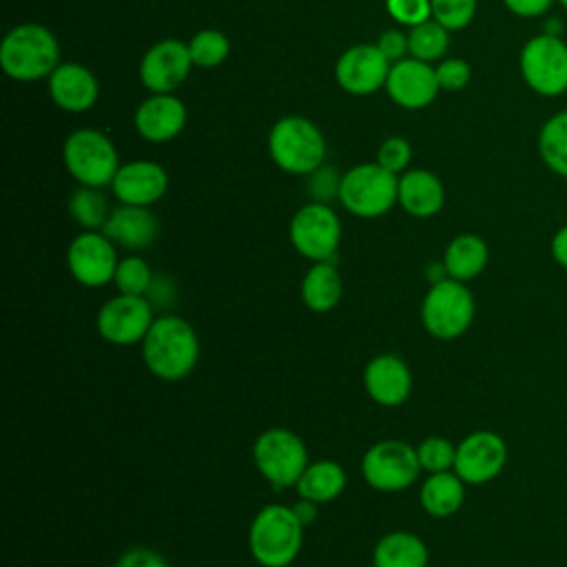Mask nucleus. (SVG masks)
I'll return each mask as SVG.
<instances>
[{
	"label": "nucleus",
	"instance_id": "aec40b11",
	"mask_svg": "<svg viewBox=\"0 0 567 567\" xmlns=\"http://www.w3.org/2000/svg\"><path fill=\"white\" fill-rule=\"evenodd\" d=\"M363 388L377 405L399 408L412 394V372L399 354H377L363 368Z\"/></svg>",
	"mask_w": 567,
	"mask_h": 567
},
{
	"label": "nucleus",
	"instance_id": "4c0bfd02",
	"mask_svg": "<svg viewBox=\"0 0 567 567\" xmlns=\"http://www.w3.org/2000/svg\"><path fill=\"white\" fill-rule=\"evenodd\" d=\"M339 186H341V175L332 166L321 164L317 171L308 175V193L312 202L330 204L334 197H339Z\"/></svg>",
	"mask_w": 567,
	"mask_h": 567
},
{
	"label": "nucleus",
	"instance_id": "9d476101",
	"mask_svg": "<svg viewBox=\"0 0 567 567\" xmlns=\"http://www.w3.org/2000/svg\"><path fill=\"white\" fill-rule=\"evenodd\" d=\"M288 237L301 257L310 261H334L341 244V219L330 204L308 202L295 210Z\"/></svg>",
	"mask_w": 567,
	"mask_h": 567
},
{
	"label": "nucleus",
	"instance_id": "f3484780",
	"mask_svg": "<svg viewBox=\"0 0 567 567\" xmlns=\"http://www.w3.org/2000/svg\"><path fill=\"white\" fill-rule=\"evenodd\" d=\"M383 89L388 91V95L394 104H399L401 109H408V111H419V109L430 106L441 91L434 66H430V62L416 60L412 55H408L390 66Z\"/></svg>",
	"mask_w": 567,
	"mask_h": 567
},
{
	"label": "nucleus",
	"instance_id": "a19ab883",
	"mask_svg": "<svg viewBox=\"0 0 567 567\" xmlns=\"http://www.w3.org/2000/svg\"><path fill=\"white\" fill-rule=\"evenodd\" d=\"M377 47H379V51H381L392 64L410 55V49H408V33L401 31V29H385V31L379 35Z\"/></svg>",
	"mask_w": 567,
	"mask_h": 567
},
{
	"label": "nucleus",
	"instance_id": "412c9836",
	"mask_svg": "<svg viewBox=\"0 0 567 567\" xmlns=\"http://www.w3.org/2000/svg\"><path fill=\"white\" fill-rule=\"evenodd\" d=\"M47 82L53 104L66 113H84L100 97L97 78L80 62H60Z\"/></svg>",
	"mask_w": 567,
	"mask_h": 567
},
{
	"label": "nucleus",
	"instance_id": "ea45409f",
	"mask_svg": "<svg viewBox=\"0 0 567 567\" xmlns=\"http://www.w3.org/2000/svg\"><path fill=\"white\" fill-rule=\"evenodd\" d=\"M113 567H171L166 558L151 547H131L122 551Z\"/></svg>",
	"mask_w": 567,
	"mask_h": 567
},
{
	"label": "nucleus",
	"instance_id": "5701e85b",
	"mask_svg": "<svg viewBox=\"0 0 567 567\" xmlns=\"http://www.w3.org/2000/svg\"><path fill=\"white\" fill-rule=\"evenodd\" d=\"M396 204L416 219L434 217L445 204V188L439 175L427 168H408L399 175Z\"/></svg>",
	"mask_w": 567,
	"mask_h": 567
},
{
	"label": "nucleus",
	"instance_id": "39448f33",
	"mask_svg": "<svg viewBox=\"0 0 567 567\" xmlns=\"http://www.w3.org/2000/svg\"><path fill=\"white\" fill-rule=\"evenodd\" d=\"M399 175L383 168L379 162H361L341 173L339 204L354 217L374 219L396 204Z\"/></svg>",
	"mask_w": 567,
	"mask_h": 567
},
{
	"label": "nucleus",
	"instance_id": "6e6552de",
	"mask_svg": "<svg viewBox=\"0 0 567 567\" xmlns=\"http://www.w3.org/2000/svg\"><path fill=\"white\" fill-rule=\"evenodd\" d=\"M257 472L275 487H295L308 467V447L299 434L288 427H268L252 443Z\"/></svg>",
	"mask_w": 567,
	"mask_h": 567
},
{
	"label": "nucleus",
	"instance_id": "7c9ffc66",
	"mask_svg": "<svg viewBox=\"0 0 567 567\" xmlns=\"http://www.w3.org/2000/svg\"><path fill=\"white\" fill-rule=\"evenodd\" d=\"M447 47H450V31L434 18L408 31V49H410V55L416 60L434 62L443 58Z\"/></svg>",
	"mask_w": 567,
	"mask_h": 567
},
{
	"label": "nucleus",
	"instance_id": "f704fd0d",
	"mask_svg": "<svg viewBox=\"0 0 567 567\" xmlns=\"http://www.w3.org/2000/svg\"><path fill=\"white\" fill-rule=\"evenodd\" d=\"M432 18L447 31L465 29L476 13V0H430Z\"/></svg>",
	"mask_w": 567,
	"mask_h": 567
},
{
	"label": "nucleus",
	"instance_id": "9b49d317",
	"mask_svg": "<svg viewBox=\"0 0 567 567\" xmlns=\"http://www.w3.org/2000/svg\"><path fill=\"white\" fill-rule=\"evenodd\" d=\"M520 75L525 84L545 97L567 91V44L551 33L534 35L520 49Z\"/></svg>",
	"mask_w": 567,
	"mask_h": 567
},
{
	"label": "nucleus",
	"instance_id": "c85d7f7f",
	"mask_svg": "<svg viewBox=\"0 0 567 567\" xmlns=\"http://www.w3.org/2000/svg\"><path fill=\"white\" fill-rule=\"evenodd\" d=\"M69 215L82 230H102L111 210L109 199L102 188L93 186H78L69 197Z\"/></svg>",
	"mask_w": 567,
	"mask_h": 567
},
{
	"label": "nucleus",
	"instance_id": "bb28decb",
	"mask_svg": "<svg viewBox=\"0 0 567 567\" xmlns=\"http://www.w3.org/2000/svg\"><path fill=\"white\" fill-rule=\"evenodd\" d=\"M430 551L421 536L412 532L383 534L372 549L374 567H427Z\"/></svg>",
	"mask_w": 567,
	"mask_h": 567
},
{
	"label": "nucleus",
	"instance_id": "ddd939ff",
	"mask_svg": "<svg viewBox=\"0 0 567 567\" xmlns=\"http://www.w3.org/2000/svg\"><path fill=\"white\" fill-rule=\"evenodd\" d=\"M117 264V246L102 230H82L66 248V268L71 277L86 288L113 284Z\"/></svg>",
	"mask_w": 567,
	"mask_h": 567
},
{
	"label": "nucleus",
	"instance_id": "6ab92c4d",
	"mask_svg": "<svg viewBox=\"0 0 567 567\" xmlns=\"http://www.w3.org/2000/svg\"><path fill=\"white\" fill-rule=\"evenodd\" d=\"M188 122V111L175 93H151L133 113L137 135L153 144L175 140Z\"/></svg>",
	"mask_w": 567,
	"mask_h": 567
},
{
	"label": "nucleus",
	"instance_id": "f8f14e48",
	"mask_svg": "<svg viewBox=\"0 0 567 567\" xmlns=\"http://www.w3.org/2000/svg\"><path fill=\"white\" fill-rule=\"evenodd\" d=\"M153 312L155 308L146 297L117 292L100 306L95 330L111 346H135L144 341L148 328L153 326Z\"/></svg>",
	"mask_w": 567,
	"mask_h": 567
},
{
	"label": "nucleus",
	"instance_id": "c9c22d12",
	"mask_svg": "<svg viewBox=\"0 0 567 567\" xmlns=\"http://www.w3.org/2000/svg\"><path fill=\"white\" fill-rule=\"evenodd\" d=\"M377 162L388 168L394 175H401L408 171L410 162H412V146L405 137L401 135H392L388 140L381 142L379 151H377Z\"/></svg>",
	"mask_w": 567,
	"mask_h": 567
},
{
	"label": "nucleus",
	"instance_id": "f03ea898",
	"mask_svg": "<svg viewBox=\"0 0 567 567\" xmlns=\"http://www.w3.org/2000/svg\"><path fill=\"white\" fill-rule=\"evenodd\" d=\"M60 64V44L51 29L35 22L11 27L0 44V66L16 82L49 78Z\"/></svg>",
	"mask_w": 567,
	"mask_h": 567
},
{
	"label": "nucleus",
	"instance_id": "2eb2a0df",
	"mask_svg": "<svg viewBox=\"0 0 567 567\" xmlns=\"http://www.w3.org/2000/svg\"><path fill=\"white\" fill-rule=\"evenodd\" d=\"M392 62L377 44H352L334 64L337 84L350 95H372L385 86Z\"/></svg>",
	"mask_w": 567,
	"mask_h": 567
},
{
	"label": "nucleus",
	"instance_id": "2f4dec72",
	"mask_svg": "<svg viewBox=\"0 0 567 567\" xmlns=\"http://www.w3.org/2000/svg\"><path fill=\"white\" fill-rule=\"evenodd\" d=\"M186 44L193 64L199 69L219 66L230 53V40L219 29H202Z\"/></svg>",
	"mask_w": 567,
	"mask_h": 567
},
{
	"label": "nucleus",
	"instance_id": "49530a36",
	"mask_svg": "<svg viewBox=\"0 0 567 567\" xmlns=\"http://www.w3.org/2000/svg\"><path fill=\"white\" fill-rule=\"evenodd\" d=\"M425 277H427V281H430V284H439V281L447 279V268H445L443 259H439V261H430V264L425 266Z\"/></svg>",
	"mask_w": 567,
	"mask_h": 567
},
{
	"label": "nucleus",
	"instance_id": "dca6fc26",
	"mask_svg": "<svg viewBox=\"0 0 567 567\" xmlns=\"http://www.w3.org/2000/svg\"><path fill=\"white\" fill-rule=\"evenodd\" d=\"M193 66L188 44L175 38H164L142 55L140 82L151 93H173L188 78Z\"/></svg>",
	"mask_w": 567,
	"mask_h": 567
},
{
	"label": "nucleus",
	"instance_id": "c756f323",
	"mask_svg": "<svg viewBox=\"0 0 567 567\" xmlns=\"http://www.w3.org/2000/svg\"><path fill=\"white\" fill-rule=\"evenodd\" d=\"M540 159L560 177H567V111L551 115L538 135Z\"/></svg>",
	"mask_w": 567,
	"mask_h": 567
},
{
	"label": "nucleus",
	"instance_id": "f257e3e1",
	"mask_svg": "<svg viewBox=\"0 0 567 567\" xmlns=\"http://www.w3.org/2000/svg\"><path fill=\"white\" fill-rule=\"evenodd\" d=\"M142 359L159 381L186 379L199 361L195 328L177 315H159L142 341Z\"/></svg>",
	"mask_w": 567,
	"mask_h": 567
},
{
	"label": "nucleus",
	"instance_id": "37998d69",
	"mask_svg": "<svg viewBox=\"0 0 567 567\" xmlns=\"http://www.w3.org/2000/svg\"><path fill=\"white\" fill-rule=\"evenodd\" d=\"M554 0H503V4L514 13V16H520V18H534V16H540L549 9Z\"/></svg>",
	"mask_w": 567,
	"mask_h": 567
},
{
	"label": "nucleus",
	"instance_id": "a18cd8bd",
	"mask_svg": "<svg viewBox=\"0 0 567 567\" xmlns=\"http://www.w3.org/2000/svg\"><path fill=\"white\" fill-rule=\"evenodd\" d=\"M549 250H551V257L558 266L567 268V226L558 228L551 237V244H549Z\"/></svg>",
	"mask_w": 567,
	"mask_h": 567
},
{
	"label": "nucleus",
	"instance_id": "a211bd4d",
	"mask_svg": "<svg viewBox=\"0 0 567 567\" xmlns=\"http://www.w3.org/2000/svg\"><path fill=\"white\" fill-rule=\"evenodd\" d=\"M111 190L120 204L153 206L168 190V173L153 159H131L120 164Z\"/></svg>",
	"mask_w": 567,
	"mask_h": 567
},
{
	"label": "nucleus",
	"instance_id": "58836bf2",
	"mask_svg": "<svg viewBox=\"0 0 567 567\" xmlns=\"http://www.w3.org/2000/svg\"><path fill=\"white\" fill-rule=\"evenodd\" d=\"M434 71L441 91H461L472 78V66L461 58H445L434 66Z\"/></svg>",
	"mask_w": 567,
	"mask_h": 567
},
{
	"label": "nucleus",
	"instance_id": "423d86ee",
	"mask_svg": "<svg viewBox=\"0 0 567 567\" xmlns=\"http://www.w3.org/2000/svg\"><path fill=\"white\" fill-rule=\"evenodd\" d=\"M476 315V301L467 284L452 277L430 284L421 301V323L427 334L441 341L458 339L467 332Z\"/></svg>",
	"mask_w": 567,
	"mask_h": 567
},
{
	"label": "nucleus",
	"instance_id": "7ed1b4c3",
	"mask_svg": "<svg viewBox=\"0 0 567 567\" xmlns=\"http://www.w3.org/2000/svg\"><path fill=\"white\" fill-rule=\"evenodd\" d=\"M303 545V525L290 505H264L248 527V549L261 567H288Z\"/></svg>",
	"mask_w": 567,
	"mask_h": 567
},
{
	"label": "nucleus",
	"instance_id": "cd10ccee",
	"mask_svg": "<svg viewBox=\"0 0 567 567\" xmlns=\"http://www.w3.org/2000/svg\"><path fill=\"white\" fill-rule=\"evenodd\" d=\"M346 485H348L346 470L337 461L321 458V461L308 463V467L299 476L295 489L301 498L323 505V503H330L337 496H341Z\"/></svg>",
	"mask_w": 567,
	"mask_h": 567
},
{
	"label": "nucleus",
	"instance_id": "1a4fd4ad",
	"mask_svg": "<svg viewBox=\"0 0 567 567\" xmlns=\"http://www.w3.org/2000/svg\"><path fill=\"white\" fill-rule=\"evenodd\" d=\"M416 447L399 439H385L370 445L361 458V476L377 492H403L421 474Z\"/></svg>",
	"mask_w": 567,
	"mask_h": 567
},
{
	"label": "nucleus",
	"instance_id": "393cba45",
	"mask_svg": "<svg viewBox=\"0 0 567 567\" xmlns=\"http://www.w3.org/2000/svg\"><path fill=\"white\" fill-rule=\"evenodd\" d=\"M465 501V483L454 472H436L427 474V478L419 487V503L425 514L434 518L454 516Z\"/></svg>",
	"mask_w": 567,
	"mask_h": 567
},
{
	"label": "nucleus",
	"instance_id": "a878e982",
	"mask_svg": "<svg viewBox=\"0 0 567 567\" xmlns=\"http://www.w3.org/2000/svg\"><path fill=\"white\" fill-rule=\"evenodd\" d=\"M487 259H489V248L485 239L474 233H461L452 237L443 252L447 277L463 284L476 279L485 270Z\"/></svg>",
	"mask_w": 567,
	"mask_h": 567
},
{
	"label": "nucleus",
	"instance_id": "473e14b6",
	"mask_svg": "<svg viewBox=\"0 0 567 567\" xmlns=\"http://www.w3.org/2000/svg\"><path fill=\"white\" fill-rule=\"evenodd\" d=\"M153 270L151 266L137 257V255H128L124 259H120L117 268H115V277H113V284L117 288V292L122 295H137V297H144L151 281H153Z\"/></svg>",
	"mask_w": 567,
	"mask_h": 567
},
{
	"label": "nucleus",
	"instance_id": "de8ad7c7",
	"mask_svg": "<svg viewBox=\"0 0 567 567\" xmlns=\"http://www.w3.org/2000/svg\"><path fill=\"white\" fill-rule=\"evenodd\" d=\"M558 2H560V4L567 9V0H558Z\"/></svg>",
	"mask_w": 567,
	"mask_h": 567
},
{
	"label": "nucleus",
	"instance_id": "e433bc0d",
	"mask_svg": "<svg viewBox=\"0 0 567 567\" xmlns=\"http://www.w3.org/2000/svg\"><path fill=\"white\" fill-rule=\"evenodd\" d=\"M385 11L401 27H416L432 18L430 0H385Z\"/></svg>",
	"mask_w": 567,
	"mask_h": 567
},
{
	"label": "nucleus",
	"instance_id": "4468645a",
	"mask_svg": "<svg viewBox=\"0 0 567 567\" xmlns=\"http://www.w3.org/2000/svg\"><path fill=\"white\" fill-rule=\"evenodd\" d=\"M507 463V443L492 430H474L456 445L454 472L465 485L494 481Z\"/></svg>",
	"mask_w": 567,
	"mask_h": 567
},
{
	"label": "nucleus",
	"instance_id": "c03bdc74",
	"mask_svg": "<svg viewBox=\"0 0 567 567\" xmlns=\"http://www.w3.org/2000/svg\"><path fill=\"white\" fill-rule=\"evenodd\" d=\"M290 507H292L295 516L299 518V523H301L303 527L312 525V523L317 520V516H319V503L308 501V498H301V496H299V501H297V503H292Z\"/></svg>",
	"mask_w": 567,
	"mask_h": 567
},
{
	"label": "nucleus",
	"instance_id": "4be33fe9",
	"mask_svg": "<svg viewBox=\"0 0 567 567\" xmlns=\"http://www.w3.org/2000/svg\"><path fill=\"white\" fill-rule=\"evenodd\" d=\"M102 233L124 250H144L148 248L159 233V224L151 206H131L120 204L111 210Z\"/></svg>",
	"mask_w": 567,
	"mask_h": 567
},
{
	"label": "nucleus",
	"instance_id": "79ce46f5",
	"mask_svg": "<svg viewBox=\"0 0 567 567\" xmlns=\"http://www.w3.org/2000/svg\"><path fill=\"white\" fill-rule=\"evenodd\" d=\"M148 303L157 310H168L175 301H177V288L175 284L166 277V275H159V277H153L146 295Z\"/></svg>",
	"mask_w": 567,
	"mask_h": 567
},
{
	"label": "nucleus",
	"instance_id": "b1692460",
	"mask_svg": "<svg viewBox=\"0 0 567 567\" xmlns=\"http://www.w3.org/2000/svg\"><path fill=\"white\" fill-rule=\"evenodd\" d=\"M301 301L310 312L323 315L337 308L343 295V281L337 268V261H312L306 270L301 286Z\"/></svg>",
	"mask_w": 567,
	"mask_h": 567
},
{
	"label": "nucleus",
	"instance_id": "0eeeda50",
	"mask_svg": "<svg viewBox=\"0 0 567 567\" xmlns=\"http://www.w3.org/2000/svg\"><path fill=\"white\" fill-rule=\"evenodd\" d=\"M62 162L66 173L80 186H111L120 155L111 137L97 128H78L62 144Z\"/></svg>",
	"mask_w": 567,
	"mask_h": 567
},
{
	"label": "nucleus",
	"instance_id": "20e7f679",
	"mask_svg": "<svg viewBox=\"0 0 567 567\" xmlns=\"http://www.w3.org/2000/svg\"><path fill=\"white\" fill-rule=\"evenodd\" d=\"M326 151L323 133L303 115H284L270 126V159L288 175H310L326 162Z\"/></svg>",
	"mask_w": 567,
	"mask_h": 567
},
{
	"label": "nucleus",
	"instance_id": "72a5a7b5",
	"mask_svg": "<svg viewBox=\"0 0 567 567\" xmlns=\"http://www.w3.org/2000/svg\"><path fill=\"white\" fill-rule=\"evenodd\" d=\"M416 456L423 472L427 474L447 472V470H454L456 445H452L443 436H427L416 445Z\"/></svg>",
	"mask_w": 567,
	"mask_h": 567
}]
</instances>
